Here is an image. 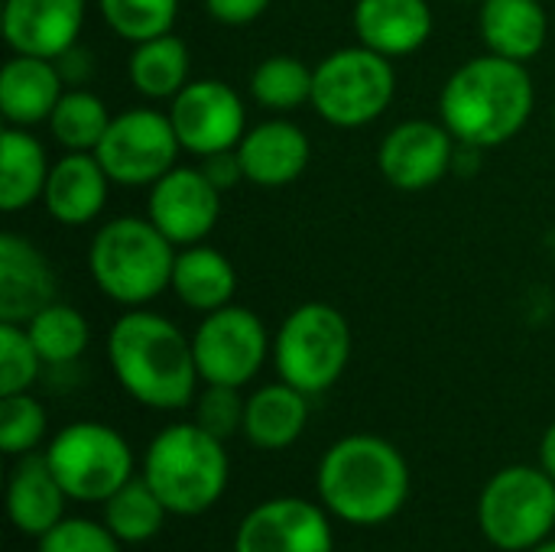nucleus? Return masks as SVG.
<instances>
[{
	"instance_id": "1",
	"label": "nucleus",
	"mask_w": 555,
	"mask_h": 552,
	"mask_svg": "<svg viewBox=\"0 0 555 552\" xmlns=\"http://www.w3.org/2000/svg\"><path fill=\"white\" fill-rule=\"evenodd\" d=\"M107 364L120 390L146 410L176 413L198 397L192 335L153 309H127L107 332Z\"/></svg>"
},
{
	"instance_id": "2",
	"label": "nucleus",
	"mask_w": 555,
	"mask_h": 552,
	"mask_svg": "<svg viewBox=\"0 0 555 552\" xmlns=\"http://www.w3.org/2000/svg\"><path fill=\"white\" fill-rule=\"evenodd\" d=\"M413 472L406 455L384 436L351 433L335 439L315 468L322 508L348 527L390 524L410 501Z\"/></svg>"
},
{
	"instance_id": "3",
	"label": "nucleus",
	"mask_w": 555,
	"mask_h": 552,
	"mask_svg": "<svg viewBox=\"0 0 555 552\" xmlns=\"http://www.w3.org/2000/svg\"><path fill=\"white\" fill-rule=\"evenodd\" d=\"M537 85L524 62L485 52L462 62L439 91V120L459 143L491 150L524 133Z\"/></svg>"
},
{
	"instance_id": "4",
	"label": "nucleus",
	"mask_w": 555,
	"mask_h": 552,
	"mask_svg": "<svg viewBox=\"0 0 555 552\" xmlns=\"http://www.w3.org/2000/svg\"><path fill=\"white\" fill-rule=\"evenodd\" d=\"M140 475L166 504L169 517H202L228 491V442L205 433L195 420L169 423L150 439Z\"/></svg>"
},
{
	"instance_id": "5",
	"label": "nucleus",
	"mask_w": 555,
	"mask_h": 552,
	"mask_svg": "<svg viewBox=\"0 0 555 552\" xmlns=\"http://www.w3.org/2000/svg\"><path fill=\"white\" fill-rule=\"evenodd\" d=\"M179 247L143 215L104 221L88 244L91 283L124 309H143L172 283Z\"/></svg>"
},
{
	"instance_id": "6",
	"label": "nucleus",
	"mask_w": 555,
	"mask_h": 552,
	"mask_svg": "<svg viewBox=\"0 0 555 552\" xmlns=\"http://www.w3.org/2000/svg\"><path fill=\"white\" fill-rule=\"evenodd\" d=\"M273 371L296 390L319 397L332 390L351 361V325L332 303L296 306L273 335Z\"/></svg>"
},
{
	"instance_id": "7",
	"label": "nucleus",
	"mask_w": 555,
	"mask_h": 552,
	"mask_svg": "<svg viewBox=\"0 0 555 552\" xmlns=\"http://www.w3.org/2000/svg\"><path fill=\"white\" fill-rule=\"evenodd\" d=\"M478 530L498 552H527L555 530V478L537 465L494 472L478 495Z\"/></svg>"
},
{
	"instance_id": "8",
	"label": "nucleus",
	"mask_w": 555,
	"mask_h": 552,
	"mask_svg": "<svg viewBox=\"0 0 555 552\" xmlns=\"http://www.w3.org/2000/svg\"><path fill=\"white\" fill-rule=\"evenodd\" d=\"M397 98L393 59L354 42L328 52L312 75V111L338 127L358 130L387 114Z\"/></svg>"
},
{
	"instance_id": "9",
	"label": "nucleus",
	"mask_w": 555,
	"mask_h": 552,
	"mask_svg": "<svg viewBox=\"0 0 555 552\" xmlns=\"http://www.w3.org/2000/svg\"><path fill=\"white\" fill-rule=\"evenodd\" d=\"M42 452L68 501L78 504H104L137 475V455L124 433L98 420L62 426Z\"/></svg>"
},
{
	"instance_id": "10",
	"label": "nucleus",
	"mask_w": 555,
	"mask_h": 552,
	"mask_svg": "<svg viewBox=\"0 0 555 552\" xmlns=\"http://www.w3.org/2000/svg\"><path fill=\"white\" fill-rule=\"evenodd\" d=\"M192 351L202 384L244 390L273 358V335L254 309L231 303L202 316L192 332Z\"/></svg>"
},
{
	"instance_id": "11",
	"label": "nucleus",
	"mask_w": 555,
	"mask_h": 552,
	"mask_svg": "<svg viewBox=\"0 0 555 552\" xmlns=\"http://www.w3.org/2000/svg\"><path fill=\"white\" fill-rule=\"evenodd\" d=\"M179 153L182 143L172 120L156 107H127L114 114L94 150L111 182L124 189H150L172 166H179Z\"/></svg>"
},
{
	"instance_id": "12",
	"label": "nucleus",
	"mask_w": 555,
	"mask_h": 552,
	"mask_svg": "<svg viewBox=\"0 0 555 552\" xmlns=\"http://www.w3.org/2000/svg\"><path fill=\"white\" fill-rule=\"evenodd\" d=\"M169 120L189 156H211L224 150H237L247 133V107L244 98L221 78H192L172 101Z\"/></svg>"
},
{
	"instance_id": "13",
	"label": "nucleus",
	"mask_w": 555,
	"mask_h": 552,
	"mask_svg": "<svg viewBox=\"0 0 555 552\" xmlns=\"http://www.w3.org/2000/svg\"><path fill=\"white\" fill-rule=\"evenodd\" d=\"M332 514L322 501L309 498H270L254 504L237 530L234 552H335Z\"/></svg>"
},
{
	"instance_id": "14",
	"label": "nucleus",
	"mask_w": 555,
	"mask_h": 552,
	"mask_svg": "<svg viewBox=\"0 0 555 552\" xmlns=\"http://www.w3.org/2000/svg\"><path fill=\"white\" fill-rule=\"evenodd\" d=\"M455 150L459 140L442 120L410 117L390 127L377 143V169L397 192H426L452 172Z\"/></svg>"
},
{
	"instance_id": "15",
	"label": "nucleus",
	"mask_w": 555,
	"mask_h": 552,
	"mask_svg": "<svg viewBox=\"0 0 555 552\" xmlns=\"http://www.w3.org/2000/svg\"><path fill=\"white\" fill-rule=\"evenodd\" d=\"M221 195L202 166H172L163 179H156L146 192V218L176 244H202L218 218H221Z\"/></svg>"
},
{
	"instance_id": "16",
	"label": "nucleus",
	"mask_w": 555,
	"mask_h": 552,
	"mask_svg": "<svg viewBox=\"0 0 555 552\" xmlns=\"http://www.w3.org/2000/svg\"><path fill=\"white\" fill-rule=\"evenodd\" d=\"M88 0H3L0 33L13 55L59 59L81 36Z\"/></svg>"
},
{
	"instance_id": "17",
	"label": "nucleus",
	"mask_w": 555,
	"mask_h": 552,
	"mask_svg": "<svg viewBox=\"0 0 555 552\" xmlns=\"http://www.w3.org/2000/svg\"><path fill=\"white\" fill-rule=\"evenodd\" d=\"M237 156L250 185L283 189L293 185L309 169L312 143L299 124L280 114L247 127L244 140L237 143Z\"/></svg>"
},
{
	"instance_id": "18",
	"label": "nucleus",
	"mask_w": 555,
	"mask_h": 552,
	"mask_svg": "<svg viewBox=\"0 0 555 552\" xmlns=\"http://www.w3.org/2000/svg\"><path fill=\"white\" fill-rule=\"evenodd\" d=\"M55 270L49 257L23 234H0V322L26 325L55 303Z\"/></svg>"
},
{
	"instance_id": "19",
	"label": "nucleus",
	"mask_w": 555,
	"mask_h": 552,
	"mask_svg": "<svg viewBox=\"0 0 555 552\" xmlns=\"http://www.w3.org/2000/svg\"><path fill=\"white\" fill-rule=\"evenodd\" d=\"M433 29L436 13L429 0H354L351 7L354 39L387 59H406L420 52Z\"/></svg>"
},
{
	"instance_id": "20",
	"label": "nucleus",
	"mask_w": 555,
	"mask_h": 552,
	"mask_svg": "<svg viewBox=\"0 0 555 552\" xmlns=\"http://www.w3.org/2000/svg\"><path fill=\"white\" fill-rule=\"evenodd\" d=\"M111 185L94 153H62L46 179L42 208L62 228H85L101 218Z\"/></svg>"
},
{
	"instance_id": "21",
	"label": "nucleus",
	"mask_w": 555,
	"mask_h": 552,
	"mask_svg": "<svg viewBox=\"0 0 555 552\" xmlns=\"http://www.w3.org/2000/svg\"><path fill=\"white\" fill-rule=\"evenodd\" d=\"M65 504L68 495L52 475L46 452H26L13 459V468L7 475V517L16 534L39 540L62 517H68Z\"/></svg>"
},
{
	"instance_id": "22",
	"label": "nucleus",
	"mask_w": 555,
	"mask_h": 552,
	"mask_svg": "<svg viewBox=\"0 0 555 552\" xmlns=\"http://www.w3.org/2000/svg\"><path fill=\"white\" fill-rule=\"evenodd\" d=\"M65 81L55 59L39 55H10L0 68V114L7 127H36L49 124Z\"/></svg>"
},
{
	"instance_id": "23",
	"label": "nucleus",
	"mask_w": 555,
	"mask_h": 552,
	"mask_svg": "<svg viewBox=\"0 0 555 552\" xmlns=\"http://www.w3.org/2000/svg\"><path fill=\"white\" fill-rule=\"evenodd\" d=\"M478 33L488 52L533 62L550 42V16L540 0H478Z\"/></svg>"
},
{
	"instance_id": "24",
	"label": "nucleus",
	"mask_w": 555,
	"mask_h": 552,
	"mask_svg": "<svg viewBox=\"0 0 555 552\" xmlns=\"http://www.w3.org/2000/svg\"><path fill=\"white\" fill-rule=\"evenodd\" d=\"M309 413V394L276 377L273 384H263L247 397L241 436L260 452H283L302 439Z\"/></svg>"
},
{
	"instance_id": "25",
	"label": "nucleus",
	"mask_w": 555,
	"mask_h": 552,
	"mask_svg": "<svg viewBox=\"0 0 555 552\" xmlns=\"http://www.w3.org/2000/svg\"><path fill=\"white\" fill-rule=\"evenodd\" d=\"M169 293L192 312H215L221 306L234 303L237 293V270L228 260V254H221L211 244H189L179 247L176 254V267H172V283Z\"/></svg>"
},
{
	"instance_id": "26",
	"label": "nucleus",
	"mask_w": 555,
	"mask_h": 552,
	"mask_svg": "<svg viewBox=\"0 0 555 552\" xmlns=\"http://www.w3.org/2000/svg\"><path fill=\"white\" fill-rule=\"evenodd\" d=\"M52 172L49 153L29 127H7L0 133V208L23 211L42 202L46 179Z\"/></svg>"
},
{
	"instance_id": "27",
	"label": "nucleus",
	"mask_w": 555,
	"mask_h": 552,
	"mask_svg": "<svg viewBox=\"0 0 555 552\" xmlns=\"http://www.w3.org/2000/svg\"><path fill=\"white\" fill-rule=\"evenodd\" d=\"M130 85L146 101H172L192 81V55L182 36L163 33L143 42H133L127 59Z\"/></svg>"
},
{
	"instance_id": "28",
	"label": "nucleus",
	"mask_w": 555,
	"mask_h": 552,
	"mask_svg": "<svg viewBox=\"0 0 555 552\" xmlns=\"http://www.w3.org/2000/svg\"><path fill=\"white\" fill-rule=\"evenodd\" d=\"M104 524L111 527V534L124 543V547H143V543H150L159 530H163V524H166V517H169V511H166V504L156 498V491L143 482V475H133L124 488H117L104 504Z\"/></svg>"
},
{
	"instance_id": "29",
	"label": "nucleus",
	"mask_w": 555,
	"mask_h": 552,
	"mask_svg": "<svg viewBox=\"0 0 555 552\" xmlns=\"http://www.w3.org/2000/svg\"><path fill=\"white\" fill-rule=\"evenodd\" d=\"M111 117L114 114L107 111L104 98L91 88H65L49 117V130L65 153H94L111 127Z\"/></svg>"
},
{
	"instance_id": "30",
	"label": "nucleus",
	"mask_w": 555,
	"mask_h": 552,
	"mask_svg": "<svg viewBox=\"0 0 555 552\" xmlns=\"http://www.w3.org/2000/svg\"><path fill=\"white\" fill-rule=\"evenodd\" d=\"M26 332H29L39 358L46 361V368H68L91 345V325H88V319L75 306L59 303V299L49 303L42 312H36L26 322Z\"/></svg>"
},
{
	"instance_id": "31",
	"label": "nucleus",
	"mask_w": 555,
	"mask_h": 552,
	"mask_svg": "<svg viewBox=\"0 0 555 552\" xmlns=\"http://www.w3.org/2000/svg\"><path fill=\"white\" fill-rule=\"evenodd\" d=\"M312 75L299 55H270L250 72L247 91L270 114H293L312 104Z\"/></svg>"
},
{
	"instance_id": "32",
	"label": "nucleus",
	"mask_w": 555,
	"mask_h": 552,
	"mask_svg": "<svg viewBox=\"0 0 555 552\" xmlns=\"http://www.w3.org/2000/svg\"><path fill=\"white\" fill-rule=\"evenodd\" d=\"M104 26L124 42H143L172 33L179 0H94Z\"/></svg>"
},
{
	"instance_id": "33",
	"label": "nucleus",
	"mask_w": 555,
	"mask_h": 552,
	"mask_svg": "<svg viewBox=\"0 0 555 552\" xmlns=\"http://www.w3.org/2000/svg\"><path fill=\"white\" fill-rule=\"evenodd\" d=\"M46 433H49L46 407L29 390L0 397V449H3V455L16 459V455L36 452L46 442Z\"/></svg>"
},
{
	"instance_id": "34",
	"label": "nucleus",
	"mask_w": 555,
	"mask_h": 552,
	"mask_svg": "<svg viewBox=\"0 0 555 552\" xmlns=\"http://www.w3.org/2000/svg\"><path fill=\"white\" fill-rule=\"evenodd\" d=\"M42 368L46 361L39 358L26 325L0 322V397L26 394L39 381Z\"/></svg>"
},
{
	"instance_id": "35",
	"label": "nucleus",
	"mask_w": 555,
	"mask_h": 552,
	"mask_svg": "<svg viewBox=\"0 0 555 552\" xmlns=\"http://www.w3.org/2000/svg\"><path fill=\"white\" fill-rule=\"evenodd\" d=\"M195 423L211 433L215 439L228 442L244 433V410L247 397H241L237 387H221V384H205L195 397Z\"/></svg>"
},
{
	"instance_id": "36",
	"label": "nucleus",
	"mask_w": 555,
	"mask_h": 552,
	"mask_svg": "<svg viewBox=\"0 0 555 552\" xmlns=\"http://www.w3.org/2000/svg\"><path fill=\"white\" fill-rule=\"evenodd\" d=\"M36 552H124V543L111 534L104 521L62 517L36 540Z\"/></svg>"
},
{
	"instance_id": "37",
	"label": "nucleus",
	"mask_w": 555,
	"mask_h": 552,
	"mask_svg": "<svg viewBox=\"0 0 555 552\" xmlns=\"http://www.w3.org/2000/svg\"><path fill=\"white\" fill-rule=\"evenodd\" d=\"M202 3L205 13L221 26H250L270 10L273 0H202Z\"/></svg>"
},
{
	"instance_id": "38",
	"label": "nucleus",
	"mask_w": 555,
	"mask_h": 552,
	"mask_svg": "<svg viewBox=\"0 0 555 552\" xmlns=\"http://www.w3.org/2000/svg\"><path fill=\"white\" fill-rule=\"evenodd\" d=\"M202 172L211 179V185L218 189V192H231V189H237L241 182H247V176H244V166H241V156H237V150H224V153H211V156H205L202 163Z\"/></svg>"
},
{
	"instance_id": "39",
	"label": "nucleus",
	"mask_w": 555,
	"mask_h": 552,
	"mask_svg": "<svg viewBox=\"0 0 555 552\" xmlns=\"http://www.w3.org/2000/svg\"><path fill=\"white\" fill-rule=\"evenodd\" d=\"M59 75L65 81V88H88V81L94 78V52L81 42H75L72 49H65L59 59Z\"/></svg>"
},
{
	"instance_id": "40",
	"label": "nucleus",
	"mask_w": 555,
	"mask_h": 552,
	"mask_svg": "<svg viewBox=\"0 0 555 552\" xmlns=\"http://www.w3.org/2000/svg\"><path fill=\"white\" fill-rule=\"evenodd\" d=\"M540 465L555 478V423L543 433V439H540Z\"/></svg>"
},
{
	"instance_id": "41",
	"label": "nucleus",
	"mask_w": 555,
	"mask_h": 552,
	"mask_svg": "<svg viewBox=\"0 0 555 552\" xmlns=\"http://www.w3.org/2000/svg\"><path fill=\"white\" fill-rule=\"evenodd\" d=\"M527 552H555V537H550V540H543V543H537L533 550Z\"/></svg>"
},
{
	"instance_id": "42",
	"label": "nucleus",
	"mask_w": 555,
	"mask_h": 552,
	"mask_svg": "<svg viewBox=\"0 0 555 552\" xmlns=\"http://www.w3.org/2000/svg\"><path fill=\"white\" fill-rule=\"evenodd\" d=\"M553 133H555V114H553Z\"/></svg>"
},
{
	"instance_id": "43",
	"label": "nucleus",
	"mask_w": 555,
	"mask_h": 552,
	"mask_svg": "<svg viewBox=\"0 0 555 552\" xmlns=\"http://www.w3.org/2000/svg\"><path fill=\"white\" fill-rule=\"evenodd\" d=\"M348 552H364V550H348Z\"/></svg>"
},
{
	"instance_id": "44",
	"label": "nucleus",
	"mask_w": 555,
	"mask_h": 552,
	"mask_svg": "<svg viewBox=\"0 0 555 552\" xmlns=\"http://www.w3.org/2000/svg\"><path fill=\"white\" fill-rule=\"evenodd\" d=\"M494 552H498V550H494Z\"/></svg>"
}]
</instances>
